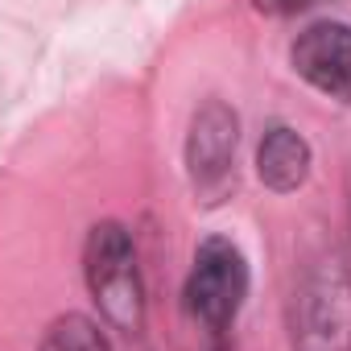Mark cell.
I'll return each mask as SVG.
<instances>
[{
  "label": "cell",
  "mask_w": 351,
  "mask_h": 351,
  "mask_svg": "<svg viewBox=\"0 0 351 351\" xmlns=\"http://www.w3.org/2000/svg\"><path fill=\"white\" fill-rule=\"evenodd\" d=\"M293 351H351V269L339 252L314 256L289 302Z\"/></svg>",
  "instance_id": "cell-1"
},
{
  "label": "cell",
  "mask_w": 351,
  "mask_h": 351,
  "mask_svg": "<svg viewBox=\"0 0 351 351\" xmlns=\"http://www.w3.org/2000/svg\"><path fill=\"white\" fill-rule=\"evenodd\" d=\"M87 289L99 314L120 330H141L145 322V285L136 269V248L120 223H95L83 248Z\"/></svg>",
  "instance_id": "cell-2"
},
{
  "label": "cell",
  "mask_w": 351,
  "mask_h": 351,
  "mask_svg": "<svg viewBox=\"0 0 351 351\" xmlns=\"http://www.w3.org/2000/svg\"><path fill=\"white\" fill-rule=\"evenodd\" d=\"M248 298V261L244 252L211 236L195 248L191 277H186V310L207 326V330H228Z\"/></svg>",
  "instance_id": "cell-3"
},
{
  "label": "cell",
  "mask_w": 351,
  "mask_h": 351,
  "mask_svg": "<svg viewBox=\"0 0 351 351\" xmlns=\"http://www.w3.org/2000/svg\"><path fill=\"white\" fill-rule=\"evenodd\" d=\"M236 145H240V120L223 99H207L191 116L186 132V173L199 203L219 207L236 191Z\"/></svg>",
  "instance_id": "cell-4"
},
{
  "label": "cell",
  "mask_w": 351,
  "mask_h": 351,
  "mask_svg": "<svg viewBox=\"0 0 351 351\" xmlns=\"http://www.w3.org/2000/svg\"><path fill=\"white\" fill-rule=\"evenodd\" d=\"M289 62L314 91L351 104V25L339 21L310 25L306 34H298Z\"/></svg>",
  "instance_id": "cell-5"
},
{
  "label": "cell",
  "mask_w": 351,
  "mask_h": 351,
  "mask_svg": "<svg viewBox=\"0 0 351 351\" xmlns=\"http://www.w3.org/2000/svg\"><path fill=\"white\" fill-rule=\"evenodd\" d=\"M256 173L261 182L277 195L298 191L310 178V145L302 132H293L289 124H273L256 149Z\"/></svg>",
  "instance_id": "cell-6"
},
{
  "label": "cell",
  "mask_w": 351,
  "mask_h": 351,
  "mask_svg": "<svg viewBox=\"0 0 351 351\" xmlns=\"http://www.w3.org/2000/svg\"><path fill=\"white\" fill-rule=\"evenodd\" d=\"M42 351H108V339L99 335V326L83 314H62L58 322H50Z\"/></svg>",
  "instance_id": "cell-7"
},
{
  "label": "cell",
  "mask_w": 351,
  "mask_h": 351,
  "mask_svg": "<svg viewBox=\"0 0 351 351\" xmlns=\"http://www.w3.org/2000/svg\"><path fill=\"white\" fill-rule=\"evenodd\" d=\"M252 5L261 13H273V17H289V13H302V9L318 5V0H252Z\"/></svg>",
  "instance_id": "cell-8"
}]
</instances>
